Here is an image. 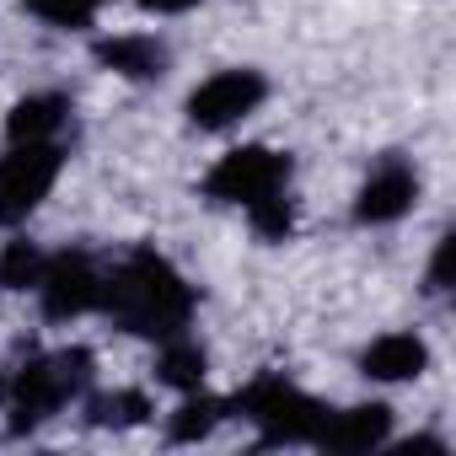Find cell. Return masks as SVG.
Instances as JSON below:
<instances>
[{"instance_id":"obj_1","label":"cell","mask_w":456,"mask_h":456,"mask_svg":"<svg viewBox=\"0 0 456 456\" xmlns=\"http://www.w3.org/2000/svg\"><path fill=\"white\" fill-rule=\"evenodd\" d=\"M193 306H199L193 285L156 248H134L113 269H102V306L97 312H108L113 328H124L134 338H156L161 344V338L188 333Z\"/></svg>"},{"instance_id":"obj_2","label":"cell","mask_w":456,"mask_h":456,"mask_svg":"<svg viewBox=\"0 0 456 456\" xmlns=\"http://www.w3.org/2000/svg\"><path fill=\"white\" fill-rule=\"evenodd\" d=\"M204 193L215 204L248 209L253 232L264 242H285L296 232V199H290V156L274 145H237L204 172Z\"/></svg>"},{"instance_id":"obj_3","label":"cell","mask_w":456,"mask_h":456,"mask_svg":"<svg viewBox=\"0 0 456 456\" xmlns=\"http://www.w3.org/2000/svg\"><path fill=\"white\" fill-rule=\"evenodd\" d=\"M92 370H97V360H92V349H49V354H33V360H22V370H12L6 376V403L12 408V429L22 435V429H38V424H49L54 413H65L70 403H81L86 397V387H92Z\"/></svg>"},{"instance_id":"obj_4","label":"cell","mask_w":456,"mask_h":456,"mask_svg":"<svg viewBox=\"0 0 456 456\" xmlns=\"http://www.w3.org/2000/svg\"><path fill=\"white\" fill-rule=\"evenodd\" d=\"M232 408H237L269 445H312L317 429H322V419H328V408H322L306 387H296V381H285V376H258V381H248Z\"/></svg>"},{"instance_id":"obj_5","label":"cell","mask_w":456,"mask_h":456,"mask_svg":"<svg viewBox=\"0 0 456 456\" xmlns=\"http://www.w3.org/2000/svg\"><path fill=\"white\" fill-rule=\"evenodd\" d=\"M65 172V140H6L0 156V225H22L44 209Z\"/></svg>"},{"instance_id":"obj_6","label":"cell","mask_w":456,"mask_h":456,"mask_svg":"<svg viewBox=\"0 0 456 456\" xmlns=\"http://www.w3.org/2000/svg\"><path fill=\"white\" fill-rule=\"evenodd\" d=\"M33 296L44 301L49 322H76V317L102 306V264L92 253H81V248L44 253V274H38Z\"/></svg>"},{"instance_id":"obj_7","label":"cell","mask_w":456,"mask_h":456,"mask_svg":"<svg viewBox=\"0 0 456 456\" xmlns=\"http://www.w3.org/2000/svg\"><path fill=\"white\" fill-rule=\"evenodd\" d=\"M269 97V81L248 65H232V70H215L209 81H199L188 92V124L204 129V134H220V129H237L242 118H253Z\"/></svg>"},{"instance_id":"obj_8","label":"cell","mask_w":456,"mask_h":456,"mask_svg":"<svg viewBox=\"0 0 456 456\" xmlns=\"http://www.w3.org/2000/svg\"><path fill=\"white\" fill-rule=\"evenodd\" d=\"M419 199V172L403 161V156H387L354 193V220L360 225H392L413 209Z\"/></svg>"},{"instance_id":"obj_9","label":"cell","mask_w":456,"mask_h":456,"mask_svg":"<svg viewBox=\"0 0 456 456\" xmlns=\"http://www.w3.org/2000/svg\"><path fill=\"white\" fill-rule=\"evenodd\" d=\"M387 440H392V408L387 403H354V408H328L312 445H322L333 456H365Z\"/></svg>"},{"instance_id":"obj_10","label":"cell","mask_w":456,"mask_h":456,"mask_svg":"<svg viewBox=\"0 0 456 456\" xmlns=\"http://www.w3.org/2000/svg\"><path fill=\"white\" fill-rule=\"evenodd\" d=\"M360 370L370 381H419L429 370V349L419 333H381L376 344H365Z\"/></svg>"},{"instance_id":"obj_11","label":"cell","mask_w":456,"mask_h":456,"mask_svg":"<svg viewBox=\"0 0 456 456\" xmlns=\"http://www.w3.org/2000/svg\"><path fill=\"white\" fill-rule=\"evenodd\" d=\"M97 60L108 70H118L124 81H161L167 76V44H156L151 33H118L97 44Z\"/></svg>"},{"instance_id":"obj_12","label":"cell","mask_w":456,"mask_h":456,"mask_svg":"<svg viewBox=\"0 0 456 456\" xmlns=\"http://www.w3.org/2000/svg\"><path fill=\"white\" fill-rule=\"evenodd\" d=\"M70 129V97L60 92H28L6 113V140H65Z\"/></svg>"},{"instance_id":"obj_13","label":"cell","mask_w":456,"mask_h":456,"mask_svg":"<svg viewBox=\"0 0 456 456\" xmlns=\"http://www.w3.org/2000/svg\"><path fill=\"white\" fill-rule=\"evenodd\" d=\"M225 413H232V403H220V397H209L204 387H193V392H183V403H177V413H172V440H209L220 424H225Z\"/></svg>"},{"instance_id":"obj_14","label":"cell","mask_w":456,"mask_h":456,"mask_svg":"<svg viewBox=\"0 0 456 456\" xmlns=\"http://www.w3.org/2000/svg\"><path fill=\"white\" fill-rule=\"evenodd\" d=\"M204 349L188 338V333H177V338H161V354H156V381H167V387H177V392H193V387H204Z\"/></svg>"},{"instance_id":"obj_15","label":"cell","mask_w":456,"mask_h":456,"mask_svg":"<svg viewBox=\"0 0 456 456\" xmlns=\"http://www.w3.org/2000/svg\"><path fill=\"white\" fill-rule=\"evenodd\" d=\"M145 413H151L145 392H102L86 403V419L97 429H129V424H145Z\"/></svg>"},{"instance_id":"obj_16","label":"cell","mask_w":456,"mask_h":456,"mask_svg":"<svg viewBox=\"0 0 456 456\" xmlns=\"http://www.w3.org/2000/svg\"><path fill=\"white\" fill-rule=\"evenodd\" d=\"M38 274H44V248H33V242L0 248V290H33Z\"/></svg>"},{"instance_id":"obj_17","label":"cell","mask_w":456,"mask_h":456,"mask_svg":"<svg viewBox=\"0 0 456 456\" xmlns=\"http://www.w3.org/2000/svg\"><path fill=\"white\" fill-rule=\"evenodd\" d=\"M22 6H28V12H33L38 22H49V28L81 33V28H92V22H97L102 0H22Z\"/></svg>"},{"instance_id":"obj_18","label":"cell","mask_w":456,"mask_h":456,"mask_svg":"<svg viewBox=\"0 0 456 456\" xmlns=\"http://www.w3.org/2000/svg\"><path fill=\"white\" fill-rule=\"evenodd\" d=\"M451 248H456V242H451V237H440V248H435V258H429V290H435V296L445 290V274H451Z\"/></svg>"},{"instance_id":"obj_19","label":"cell","mask_w":456,"mask_h":456,"mask_svg":"<svg viewBox=\"0 0 456 456\" xmlns=\"http://www.w3.org/2000/svg\"><path fill=\"white\" fill-rule=\"evenodd\" d=\"M134 6H145V12H156V17H183V12L199 6V0H134Z\"/></svg>"},{"instance_id":"obj_20","label":"cell","mask_w":456,"mask_h":456,"mask_svg":"<svg viewBox=\"0 0 456 456\" xmlns=\"http://www.w3.org/2000/svg\"><path fill=\"white\" fill-rule=\"evenodd\" d=\"M0 397H6V376H0Z\"/></svg>"}]
</instances>
